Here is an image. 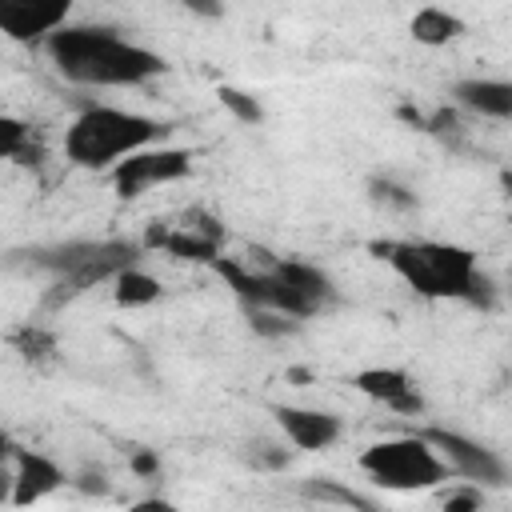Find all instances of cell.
I'll return each mask as SVG.
<instances>
[{"label": "cell", "mask_w": 512, "mask_h": 512, "mask_svg": "<svg viewBox=\"0 0 512 512\" xmlns=\"http://www.w3.org/2000/svg\"><path fill=\"white\" fill-rule=\"evenodd\" d=\"M124 512H180L172 500H160V496H148V500H136V504H128Z\"/></svg>", "instance_id": "28"}, {"label": "cell", "mask_w": 512, "mask_h": 512, "mask_svg": "<svg viewBox=\"0 0 512 512\" xmlns=\"http://www.w3.org/2000/svg\"><path fill=\"white\" fill-rule=\"evenodd\" d=\"M272 416H276L280 432L288 436V444L300 448V452H324V448H332V444L340 440V432H344L340 416H336V412H324V408L276 404Z\"/></svg>", "instance_id": "9"}, {"label": "cell", "mask_w": 512, "mask_h": 512, "mask_svg": "<svg viewBox=\"0 0 512 512\" xmlns=\"http://www.w3.org/2000/svg\"><path fill=\"white\" fill-rule=\"evenodd\" d=\"M508 300H512V288H508Z\"/></svg>", "instance_id": "32"}, {"label": "cell", "mask_w": 512, "mask_h": 512, "mask_svg": "<svg viewBox=\"0 0 512 512\" xmlns=\"http://www.w3.org/2000/svg\"><path fill=\"white\" fill-rule=\"evenodd\" d=\"M36 136H32V128L24 124V120H16V116H0V152H4V160H12L20 148H28Z\"/></svg>", "instance_id": "21"}, {"label": "cell", "mask_w": 512, "mask_h": 512, "mask_svg": "<svg viewBox=\"0 0 512 512\" xmlns=\"http://www.w3.org/2000/svg\"><path fill=\"white\" fill-rule=\"evenodd\" d=\"M452 100L488 120H512V80L492 76H464L452 84Z\"/></svg>", "instance_id": "12"}, {"label": "cell", "mask_w": 512, "mask_h": 512, "mask_svg": "<svg viewBox=\"0 0 512 512\" xmlns=\"http://www.w3.org/2000/svg\"><path fill=\"white\" fill-rule=\"evenodd\" d=\"M272 272L276 276H284L316 312L324 308V304H332L336 300V288H332V276L324 272V268H316V264H304V260H276L272 264Z\"/></svg>", "instance_id": "14"}, {"label": "cell", "mask_w": 512, "mask_h": 512, "mask_svg": "<svg viewBox=\"0 0 512 512\" xmlns=\"http://www.w3.org/2000/svg\"><path fill=\"white\" fill-rule=\"evenodd\" d=\"M144 244L148 248H164L168 256L188 260V264H216L220 260V244L208 240V236H200V232H192V228H184V224H176V228L152 224L148 236H144Z\"/></svg>", "instance_id": "13"}, {"label": "cell", "mask_w": 512, "mask_h": 512, "mask_svg": "<svg viewBox=\"0 0 512 512\" xmlns=\"http://www.w3.org/2000/svg\"><path fill=\"white\" fill-rule=\"evenodd\" d=\"M304 496H312V500H332V504H344V508H352V512H376L364 496H356L352 488H344V484H336V480H304Z\"/></svg>", "instance_id": "17"}, {"label": "cell", "mask_w": 512, "mask_h": 512, "mask_svg": "<svg viewBox=\"0 0 512 512\" xmlns=\"http://www.w3.org/2000/svg\"><path fill=\"white\" fill-rule=\"evenodd\" d=\"M248 464H252V468H268V472H276V468L288 464V448H276V444H252Z\"/></svg>", "instance_id": "25"}, {"label": "cell", "mask_w": 512, "mask_h": 512, "mask_svg": "<svg viewBox=\"0 0 512 512\" xmlns=\"http://www.w3.org/2000/svg\"><path fill=\"white\" fill-rule=\"evenodd\" d=\"M8 340H12V344H16V352H24L28 360H44V356L56 348V340H52L44 328H32V324H28V328H16Z\"/></svg>", "instance_id": "20"}, {"label": "cell", "mask_w": 512, "mask_h": 512, "mask_svg": "<svg viewBox=\"0 0 512 512\" xmlns=\"http://www.w3.org/2000/svg\"><path fill=\"white\" fill-rule=\"evenodd\" d=\"M68 12L72 4H28V0H12L0 8V32L16 44H28V40H48L52 32H60L68 24Z\"/></svg>", "instance_id": "10"}, {"label": "cell", "mask_w": 512, "mask_h": 512, "mask_svg": "<svg viewBox=\"0 0 512 512\" xmlns=\"http://www.w3.org/2000/svg\"><path fill=\"white\" fill-rule=\"evenodd\" d=\"M68 484H72L76 492H84V496H108V492H112V484H108L104 468H80Z\"/></svg>", "instance_id": "24"}, {"label": "cell", "mask_w": 512, "mask_h": 512, "mask_svg": "<svg viewBox=\"0 0 512 512\" xmlns=\"http://www.w3.org/2000/svg\"><path fill=\"white\" fill-rule=\"evenodd\" d=\"M248 312V328L264 340H280V336H292L300 328V320L284 316V312H272V308H244Z\"/></svg>", "instance_id": "18"}, {"label": "cell", "mask_w": 512, "mask_h": 512, "mask_svg": "<svg viewBox=\"0 0 512 512\" xmlns=\"http://www.w3.org/2000/svg\"><path fill=\"white\" fill-rule=\"evenodd\" d=\"M216 100L240 120V124H260L264 120V108H260V100L256 96H248V92H240V88H232V84H220L216 88Z\"/></svg>", "instance_id": "19"}, {"label": "cell", "mask_w": 512, "mask_h": 512, "mask_svg": "<svg viewBox=\"0 0 512 512\" xmlns=\"http://www.w3.org/2000/svg\"><path fill=\"white\" fill-rule=\"evenodd\" d=\"M164 132H168V124H160V120H152L144 112L92 104V108H84L68 124V132H64V156L76 168L100 172V168H116L120 160L144 152Z\"/></svg>", "instance_id": "3"}, {"label": "cell", "mask_w": 512, "mask_h": 512, "mask_svg": "<svg viewBox=\"0 0 512 512\" xmlns=\"http://www.w3.org/2000/svg\"><path fill=\"white\" fill-rule=\"evenodd\" d=\"M412 40L424 44V48H440V44H452L456 36H464V20L448 8H420L408 24Z\"/></svg>", "instance_id": "15"}, {"label": "cell", "mask_w": 512, "mask_h": 512, "mask_svg": "<svg viewBox=\"0 0 512 512\" xmlns=\"http://www.w3.org/2000/svg\"><path fill=\"white\" fill-rule=\"evenodd\" d=\"M184 228H192V232H200V236H208V240H224V224L212 216V212H204V208H188L184 212Z\"/></svg>", "instance_id": "23"}, {"label": "cell", "mask_w": 512, "mask_h": 512, "mask_svg": "<svg viewBox=\"0 0 512 512\" xmlns=\"http://www.w3.org/2000/svg\"><path fill=\"white\" fill-rule=\"evenodd\" d=\"M160 296H164L160 280L148 276L140 264L128 268V272H120V276L112 280V300H116L120 308H148V304H156Z\"/></svg>", "instance_id": "16"}, {"label": "cell", "mask_w": 512, "mask_h": 512, "mask_svg": "<svg viewBox=\"0 0 512 512\" xmlns=\"http://www.w3.org/2000/svg\"><path fill=\"white\" fill-rule=\"evenodd\" d=\"M416 296L424 300H472L476 252L448 240H372L368 244Z\"/></svg>", "instance_id": "2"}, {"label": "cell", "mask_w": 512, "mask_h": 512, "mask_svg": "<svg viewBox=\"0 0 512 512\" xmlns=\"http://www.w3.org/2000/svg\"><path fill=\"white\" fill-rule=\"evenodd\" d=\"M360 472L372 484L388 488V492H432L452 476L444 456L420 432L388 436V440L368 444L360 452Z\"/></svg>", "instance_id": "5"}, {"label": "cell", "mask_w": 512, "mask_h": 512, "mask_svg": "<svg viewBox=\"0 0 512 512\" xmlns=\"http://www.w3.org/2000/svg\"><path fill=\"white\" fill-rule=\"evenodd\" d=\"M396 116H400L404 124H412L416 132H428V112H420V108H412V104H400Z\"/></svg>", "instance_id": "29"}, {"label": "cell", "mask_w": 512, "mask_h": 512, "mask_svg": "<svg viewBox=\"0 0 512 512\" xmlns=\"http://www.w3.org/2000/svg\"><path fill=\"white\" fill-rule=\"evenodd\" d=\"M420 436L444 456L452 476H464V480H476V484H504L508 480V464L492 448L476 444L472 436L452 432V428H424Z\"/></svg>", "instance_id": "7"}, {"label": "cell", "mask_w": 512, "mask_h": 512, "mask_svg": "<svg viewBox=\"0 0 512 512\" xmlns=\"http://www.w3.org/2000/svg\"><path fill=\"white\" fill-rule=\"evenodd\" d=\"M8 460H12V492H8V504L12 508H32L40 504L44 496H52L56 488H64L72 476L44 452H32V448H16L8 444Z\"/></svg>", "instance_id": "8"}, {"label": "cell", "mask_w": 512, "mask_h": 512, "mask_svg": "<svg viewBox=\"0 0 512 512\" xmlns=\"http://www.w3.org/2000/svg\"><path fill=\"white\" fill-rule=\"evenodd\" d=\"M368 192H372L376 204H388V208H412L416 204V196L408 188H400L396 180H388V176H372L368 180Z\"/></svg>", "instance_id": "22"}, {"label": "cell", "mask_w": 512, "mask_h": 512, "mask_svg": "<svg viewBox=\"0 0 512 512\" xmlns=\"http://www.w3.org/2000/svg\"><path fill=\"white\" fill-rule=\"evenodd\" d=\"M184 176H192V152L188 148H144V152H136L112 168V188L120 200H132L144 188L176 184Z\"/></svg>", "instance_id": "6"}, {"label": "cell", "mask_w": 512, "mask_h": 512, "mask_svg": "<svg viewBox=\"0 0 512 512\" xmlns=\"http://www.w3.org/2000/svg\"><path fill=\"white\" fill-rule=\"evenodd\" d=\"M28 260L36 268H48L56 276L48 304H68L72 296L88 292L100 280H116L120 272L136 268L140 244L136 240H64V244H44L32 248Z\"/></svg>", "instance_id": "4"}, {"label": "cell", "mask_w": 512, "mask_h": 512, "mask_svg": "<svg viewBox=\"0 0 512 512\" xmlns=\"http://www.w3.org/2000/svg\"><path fill=\"white\" fill-rule=\"evenodd\" d=\"M44 52L64 80L88 88H136L168 68L160 52L132 44L104 24H64L44 40Z\"/></svg>", "instance_id": "1"}, {"label": "cell", "mask_w": 512, "mask_h": 512, "mask_svg": "<svg viewBox=\"0 0 512 512\" xmlns=\"http://www.w3.org/2000/svg\"><path fill=\"white\" fill-rule=\"evenodd\" d=\"M352 384H356V392H364L368 400H376V404H384L400 416L424 412V396L416 392V384L404 368H360L352 376Z\"/></svg>", "instance_id": "11"}, {"label": "cell", "mask_w": 512, "mask_h": 512, "mask_svg": "<svg viewBox=\"0 0 512 512\" xmlns=\"http://www.w3.org/2000/svg\"><path fill=\"white\" fill-rule=\"evenodd\" d=\"M128 468H132L140 480H152V476H160V456L148 452V448H136L132 460H128Z\"/></svg>", "instance_id": "27"}, {"label": "cell", "mask_w": 512, "mask_h": 512, "mask_svg": "<svg viewBox=\"0 0 512 512\" xmlns=\"http://www.w3.org/2000/svg\"><path fill=\"white\" fill-rule=\"evenodd\" d=\"M444 512H480V492H476L472 484L452 488V492L444 496Z\"/></svg>", "instance_id": "26"}, {"label": "cell", "mask_w": 512, "mask_h": 512, "mask_svg": "<svg viewBox=\"0 0 512 512\" xmlns=\"http://www.w3.org/2000/svg\"><path fill=\"white\" fill-rule=\"evenodd\" d=\"M500 188H504V196L512 200V168H504V172H500Z\"/></svg>", "instance_id": "30"}, {"label": "cell", "mask_w": 512, "mask_h": 512, "mask_svg": "<svg viewBox=\"0 0 512 512\" xmlns=\"http://www.w3.org/2000/svg\"><path fill=\"white\" fill-rule=\"evenodd\" d=\"M508 224H512V212H508Z\"/></svg>", "instance_id": "31"}]
</instances>
